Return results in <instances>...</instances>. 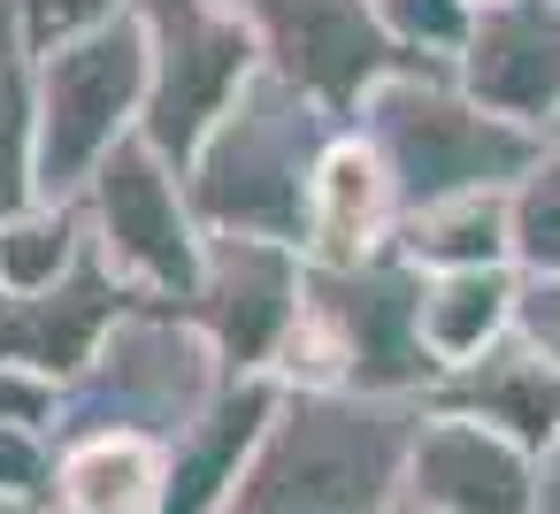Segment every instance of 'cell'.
<instances>
[{
	"instance_id": "7a4b0ae2",
	"label": "cell",
	"mask_w": 560,
	"mask_h": 514,
	"mask_svg": "<svg viewBox=\"0 0 560 514\" xmlns=\"http://www.w3.org/2000/svg\"><path fill=\"white\" fill-rule=\"evenodd\" d=\"M438 361L422 346V269L399 254L323 269L307 261L300 323L277 353L284 392H346V399H407L422 407L438 392Z\"/></svg>"
},
{
	"instance_id": "7c38bea8",
	"label": "cell",
	"mask_w": 560,
	"mask_h": 514,
	"mask_svg": "<svg viewBox=\"0 0 560 514\" xmlns=\"http://www.w3.org/2000/svg\"><path fill=\"white\" fill-rule=\"evenodd\" d=\"M399 491L422 499L430 514H537V460L483 422L422 407Z\"/></svg>"
},
{
	"instance_id": "f546056e",
	"label": "cell",
	"mask_w": 560,
	"mask_h": 514,
	"mask_svg": "<svg viewBox=\"0 0 560 514\" xmlns=\"http://www.w3.org/2000/svg\"><path fill=\"white\" fill-rule=\"evenodd\" d=\"M384 514H430V506H422V499H407V491H399V499H392V506H384Z\"/></svg>"
},
{
	"instance_id": "4dcf8cb0",
	"label": "cell",
	"mask_w": 560,
	"mask_h": 514,
	"mask_svg": "<svg viewBox=\"0 0 560 514\" xmlns=\"http://www.w3.org/2000/svg\"><path fill=\"white\" fill-rule=\"evenodd\" d=\"M468 9H476V16H483V9H506V0H468Z\"/></svg>"
},
{
	"instance_id": "5b68a950",
	"label": "cell",
	"mask_w": 560,
	"mask_h": 514,
	"mask_svg": "<svg viewBox=\"0 0 560 514\" xmlns=\"http://www.w3.org/2000/svg\"><path fill=\"white\" fill-rule=\"evenodd\" d=\"M223 384H231V369H223V353L208 346V330L185 307L131 300L116 315V330L101 338V353L85 361V376L62 392L55 445L62 437H93V430H131V437L177 445L215 407Z\"/></svg>"
},
{
	"instance_id": "9a60e30c",
	"label": "cell",
	"mask_w": 560,
	"mask_h": 514,
	"mask_svg": "<svg viewBox=\"0 0 560 514\" xmlns=\"http://www.w3.org/2000/svg\"><path fill=\"white\" fill-rule=\"evenodd\" d=\"M422 407L460 414V422H483V430H499L506 445H522V453L537 460V453L560 437V369H552L529 338H506V346H491L483 361L445 369Z\"/></svg>"
},
{
	"instance_id": "484cf974",
	"label": "cell",
	"mask_w": 560,
	"mask_h": 514,
	"mask_svg": "<svg viewBox=\"0 0 560 514\" xmlns=\"http://www.w3.org/2000/svg\"><path fill=\"white\" fill-rule=\"evenodd\" d=\"M0 422L55 437V422H62V384H47V376H32V369H9V361H0Z\"/></svg>"
},
{
	"instance_id": "5bb4252c",
	"label": "cell",
	"mask_w": 560,
	"mask_h": 514,
	"mask_svg": "<svg viewBox=\"0 0 560 514\" xmlns=\"http://www.w3.org/2000/svg\"><path fill=\"white\" fill-rule=\"evenodd\" d=\"M399 215H407V208H399V185H392L384 154L346 124V131L330 139L323 170H315V192H307V238H300V254H307V261H323V269L376 261V254H392Z\"/></svg>"
},
{
	"instance_id": "83f0119b",
	"label": "cell",
	"mask_w": 560,
	"mask_h": 514,
	"mask_svg": "<svg viewBox=\"0 0 560 514\" xmlns=\"http://www.w3.org/2000/svg\"><path fill=\"white\" fill-rule=\"evenodd\" d=\"M537 514H560V437L537 453Z\"/></svg>"
},
{
	"instance_id": "277c9868",
	"label": "cell",
	"mask_w": 560,
	"mask_h": 514,
	"mask_svg": "<svg viewBox=\"0 0 560 514\" xmlns=\"http://www.w3.org/2000/svg\"><path fill=\"white\" fill-rule=\"evenodd\" d=\"M353 131L384 154V170L399 185V208H430V200H453V192H514L552 154V139L491 116L483 101H468L453 62H399L361 101Z\"/></svg>"
},
{
	"instance_id": "6da1fadb",
	"label": "cell",
	"mask_w": 560,
	"mask_h": 514,
	"mask_svg": "<svg viewBox=\"0 0 560 514\" xmlns=\"http://www.w3.org/2000/svg\"><path fill=\"white\" fill-rule=\"evenodd\" d=\"M422 407L284 392L223 514H384L407 483Z\"/></svg>"
},
{
	"instance_id": "603a6c76",
	"label": "cell",
	"mask_w": 560,
	"mask_h": 514,
	"mask_svg": "<svg viewBox=\"0 0 560 514\" xmlns=\"http://www.w3.org/2000/svg\"><path fill=\"white\" fill-rule=\"evenodd\" d=\"M384 39L399 47V62H453L476 32V9L468 0H369Z\"/></svg>"
},
{
	"instance_id": "d4e9b609",
	"label": "cell",
	"mask_w": 560,
	"mask_h": 514,
	"mask_svg": "<svg viewBox=\"0 0 560 514\" xmlns=\"http://www.w3.org/2000/svg\"><path fill=\"white\" fill-rule=\"evenodd\" d=\"M9 16H16L24 55H47V47H62V39H85V32L131 16V0H9Z\"/></svg>"
},
{
	"instance_id": "e0dca14e",
	"label": "cell",
	"mask_w": 560,
	"mask_h": 514,
	"mask_svg": "<svg viewBox=\"0 0 560 514\" xmlns=\"http://www.w3.org/2000/svg\"><path fill=\"white\" fill-rule=\"evenodd\" d=\"M170 445L131 430H93L55 445V499L47 514H162Z\"/></svg>"
},
{
	"instance_id": "30bf717a",
	"label": "cell",
	"mask_w": 560,
	"mask_h": 514,
	"mask_svg": "<svg viewBox=\"0 0 560 514\" xmlns=\"http://www.w3.org/2000/svg\"><path fill=\"white\" fill-rule=\"evenodd\" d=\"M307 300V254L277 238H208L185 315L208 330L231 376H277V353Z\"/></svg>"
},
{
	"instance_id": "8992f818",
	"label": "cell",
	"mask_w": 560,
	"mask_h": 514,
	"mask_svg": "<svg viewBox=\"0 0 560 514\" xmlns=\"http://www.w3.org/2000/svg\"><path fill=\"white\" fill-rule=\"evenodd\" d=\"M154 55L139 16H116L85 39L32 55V108H39V200H78L116 147L147 124Z\"/></svg>"
},
{
	"instance_id": "7402d4cb",
	"label": "cell",
	"mask_w": 560,
	"mask_h": 514,
	"mask_svg": "<svg viewBox=\"0 0 560 514\" xmlns=\"http://www.w3.org/2000/svg\"><path fill=\"white\" fill-rule=\"evenodd\" d=\"M514 269L529 284H560V154L514 185Z\"/></svg>"
},
{
	"instance_id": "d6986e66",
	"label": "cell",
	"mask_w": 560,
	"mask_h": 514,
	"mask_svg": "<svg viewBox=\"0 0 560 514\" xmlns=\"http://www.w3.org/2000/svg\"><path fill=\"white\" fill-rule=\"evenodd\" d=\"M514 315H522V269L422 277V346L438 369H460V361H483L491 346H506Z\"/></svg>"
},
{
	"instance_id": "9c48e42d",
	"label": "cell",
	"mask_w": 560,
	"mask_h": 514,
	"mask_svg": "<svg viewBox=\"0 0 560 514\" xmlns=\"http://www.w3.org/2000/svg\"><path fill=\"white\" fill-rule=\"evenodd\" d=\"M238 16L254 24L269 78L300 85L338 124H353L361 101L399 70V47L384 39L369 0H238Z\"/></svg>"
},
{
	"instance_id": "52a82bcc",
	"label": "cell",
	"mask_w": 560,
	"mask_h": 514,
	"mask_svg": "<svg viewBox=\"0 0 560 514\" xmlns=\"http://www.w3.org/2000/svg\"><path fill=\"white\" fill-rule=\"evenodd\" d=\"M131 16L147 32V55H154L139 139L185 170L192 147L223 124V108L269 70L261 39L238 16V0H131Z\"/></svg>"
},
{
	"instance_id": "1f68e13d",
	"label": "cell",
	"mask_w": 560,
	"mask_h": 514,
	"mask_svg": "<svg viewBox=\"0 0 560 514\" xmlns=\"http://www.w3.org/2000/svg\"><path fill=\"white\" fill-rule=\"evenodd\" d=\"M552 154H560V124H552Z\"/></svg>"
},
{
	"instance_id": "4fadbf2b",
	"label": "cell",
	"mask_w": 560,
	"mask_h": 514,
	"mask_svg": "<svg viewBox=\"0 0 560 514\" xmlns=\"http://www.w3.org/2000/svg\"><path fill=\"white\" fill-rule=\"evenodd\" d=\"M124 307H131V292L85 254V269L70 284H55V292H0V361L70 392Z\"/></svg>"
},
{
	"instance_id": "4316f807",
	"label": "cell",
	"mask_w": 560,
	"mask_h": 514,
	"mask_svg": "<svg viewBox=\"0 0 560 514\" xmlns=\"http://www.w3.org/2000/svg\"><path fill=\"white\" fill-rule=\"evenodd\" d=\"M514 338H529V346L560 369V284H529V277H522V315H514Z\"/></svg>"
},
{
	"instance_id": "8fae6325",
	"label": "cell",
	"mask_w": 560,
	"mask_h": 514,
	"mask_svg": "<svg viewBox=\"0 0 560 514\" xmlns=\"http://www.w3.org/2000/svg\"><path fill=\"white\" fill-rule=\"evenodd\" d=\"M453 78L491 116L552 139V124H560V9H552V0H506V9H483L468 47L453 55Z\"/></svg>"
},
{
	"instance_id": "d6a6232c",
	"label": "cell",
	"mask_w": 560,
	"mask_h": 514,
	"mask_svg": "<svg viewBox=\"0 0 560 514\" xmlns=\"http://www.w3.org/2000/svg\"><path fill=\"white\" fill-rule=\"evenodd\" d=\"M552 9H560V0H552Z\"/></svg>"
},
{
	"instance_id": "f1b7e54d",
	"label": "cell",
	"mask_w": 560,
	"mask_h": 514,
	"mask_svg": "<svg viewBox=\"0 0 560 514\" xmlns=\"http://www.w3.org/2000/svg\"><path fill=\"white\" fill-rule=\"evenodd\" d=\"M24 55V39H16V16H9V0H0V70H9Z\"/></svg>"
},
{
	"instance_id": "3957f363",
	"label": "cell",
	"mask_w": 560,
	"mask_h": 514,
	"mask_svg": "<svg viewBox=\"0 0 560 514\" xmlns=\"http://www.w3.org/2000/svg\"><path fill=\"white\" fill-rule=\"evenodd\" d=\"M346 124L307 101L300 85L284 78H254L223 124L192 147V162L177 170L185 177V200L200 215L208 238H277V246H300L307 238V192H315V170L330 154Z\"/></svg>"
},
{
	"instance_id": "2e32d148",
	"label": "cell",
	"mask_w": 560,
	"mask_h": 514,
	"mask_svg": "<svg viewBox=\"0 0 560 514\" xmlns=\"http://www.w3.org/2000/svg\"><path fill=\"white\" fill-rule=\"evenodd\" d=\"M284 384L277 376H231L215 392V407L170 445V483H162V514H223L269 414H277Z\"/></svg>"
},
{
	"instance_id": "ac0fdd59",
	"label": "cell",
	"mask_w": 560,
	"mask_h": 514,
	"mask_svg": "<svg viewBox=\"0 0 560 514\" xmlns=\"http://www.w3.org/2000/svg\"><path fill=\"white\" fill-rule=\"evenodd\" d=\"M392 254L422 277L445 269H514V192H453L399 215Z\"/></svg>"
},
{
	"instance_id": "44dd1931",
	"label": "cell",
	"mask_w": 560,
	"mask_h": 514,
	"mask_svg": "<svg viewBox=\"0 0 560 514\" xmlns=\"http://www.w3.org/2000/svg\"><path fill=\"white\" fill-rule=\"evenodd\" d=\"M39 200V108H32V55L0 70V215Z\"/></svg>"
},
{
	"instance_id": "cb8c5ba5",
	"label": "cell",
	"mask_w": 560,
	"mask_h": 514,
	"mask_svg": "<svg viewBox=\"0 0 560 514\" xmlns=\"http://www.w3.org/2000/svg\"><path fill=\"white\" fill-rule=\"evenodd\" d=\"M55 499V437L0 422V514H47Z\"/></svg>"
},
{
	"instance_id": "ffe728a7",
	"label": "cell",
	"mask_w": 560,
	"mask_h": 514,
	"mask_svg": "<svg viewBox=\"0 0 560 514\" xmlns=\"http://www.w3.org/2000/svg\"><path fill=\"white\" fill-rule=\"evenodd\" d=\"M85 215L78 200H32L0 215V292H55L85 269Z\"/></svg>"
},
{
	"instance_id": "ba28073f",
	"label": "cell",
	"mask_w": 560,
	"mask_h": 514,
	"mask_svg": "<svg viewBox=\"0 0 560 514\" xmlns=\"http://www.w3.org/2000/svg\"><path fill=\"white\" fill-rule=\"evenodd\" d=\"M78 215H85V246L93 261L131 292V300H170L185 307L192 300V277H200V215L185 200V177L177 162H162L147 139L116 147L101 162V177L78 192Z\"/></svg>"
}]
</instances>
